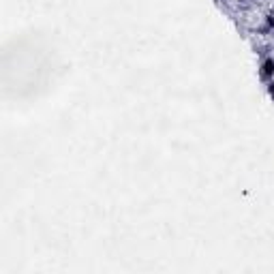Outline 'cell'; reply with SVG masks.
I'll return each mask as SVG.
<instances>
[{
    "label": "cell",
    "instance_id": "6da1fadb",
    "mask_svg": "<svg viewBox=\"0 0 274 274\" xmlns=\"http://www.w3.org/2000/svg\"><path fill=\"white\" fill-rule=\"evenodd\" d=\"M259 75L264 81H272L274 79V56H266L259 65Z\"/></svg>",
    "mask_w": 274,
    "mask_h": 274
},
{
    "label": "cell",
    "instance_id": "7a4b0ae2",
    "mask_svg": "<svg viewBox=\"0 0 274 274\" xmlns=\"http://www.w3.org/2000/svg\"><path fill=\"white\" fill-rule=\"evenodd\" d=\"M261 32H274V11L266 13V17H264V26H261Z\"/></svg>",
    "mask_w": 274,
    "mask_h": 274
},
{
    "label": "cell",
    "instance_id": "3957f363",
    "mask_svg": "<svg viewBox=\"0 0 274 274\" xmlns=\"http://www.w3.org/2000/svg\"><path fill=\"white\" fill-rule=\"evenodd\" d=\"M268 94L274 99V79H272V81H268Z\"/></svg>",
    "mask_w": 274,
    "mask_h": 274
}]
</instances>
